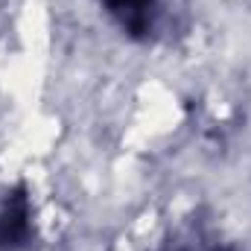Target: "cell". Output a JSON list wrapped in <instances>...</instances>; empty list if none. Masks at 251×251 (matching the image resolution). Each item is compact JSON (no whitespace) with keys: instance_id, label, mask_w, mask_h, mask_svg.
Instances as JSON below:
<instances>
[{"instance_id":"obj_1","label":"cell","mask_w":251,"mask_h":251,"mask_svg":"<svg viewBox=\"0 0 251 251\" xmlns=\"http://www.w3.org/2000/svg\"><path fill=\"white\" fill-rule=\"evenodd\" d=\"M35 210L26 184H15L0 201V251H32Z\"/></svg>"},{"instance_id":"obj_2","label":"cell","mask_w":251,"mask_h":251,"mask_svg":"<svg viewBox=\"0 0 251 251\" xmlns=\"http://www.w3.org/2000/svg\"><path fill=\"white\" fill-rule=\"evenodd\" d=\"M105 15L131 41H149L161 24L164 0H100Z\"/></svg>"},{"instance_id":"obj_3","label":"cell","mask_w":251,"mask_h":251,"mask_svg":"<svg viewBox=\"0 0 251 251\" xmlns=\"http://www.w3.org/2000/svg\"><path fill=\"white\" fill-rule=\"evenodd\" d=\"M161 251H234V249L228 243H222V237L216 234L210 219H204L201 213H190L167 234Z\"/></svg>"}]
</instances>
